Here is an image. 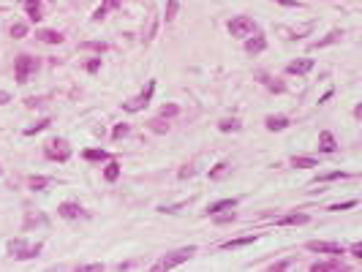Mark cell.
Returning <instances> with one entry per match:
<instances>
[{
	"label": "cell",
	"instance_id": "1",
	"mask_svg": "<svg viewBox=\"0 0 362 272\" xmlns=\"http://www.w3.org/2000/svg\"><path fill=\"white\" fill-rule=\"evenodd\" d=\"M193 253H196V248H193V245H188V248H180V250H172V253H166L164 258H158V261L153 264V269H156V272L174 269V267H180V264L188 261Z\"/></svg>",
	"mask_w": 362,
	"mask_h": 272
},
{
	"label": "cell",
	"instance_id": "2",
	"mask_svg": "<svg viewBox=\"0 0 362 272\" xmlns=\"http://www.w3.org/2000/svg\"><path fill=\"white\" fill-rule=\"evenodd\" d=\"M44 155L49 158V161H68L71 158V147H68V142L65 139H60V136H52L49 142L44 144Z\"/></svg>",
	"mask_w": 362,
	"mask_h": 272
},
{
	"label": "cell",
	"instance_id": "3",
	"mask_svg": "<svg viewBox=\"0 0 362 272\" xmlns=\"http://www.w3.org/2000/svg\"><path fill=\"white\" fill-rule=\"evenodd\" d=\"M9 253H11V258H17V261H25V258H36L38 253H41V242L28 245L25 240H11V242H9Z\"/></svg>",
	"mask_w": 362,
	"mask_h": 272
},
{
	"label": "cell",
	"instance_id": "4",
	"mask_svg": "<svg viewBox=\"0 0 362 272\" xmlns=\"http://www.w3.org/2000/svg\"><path fill=\"white\" fill-rule=\"evenodd\" d=\"M38 71V60H33L30 55H19L17 57V65H14V76L19 84H28V79Z\"/></svg>",
	"mask_w": 362,
	"mask_h": 272
},
{
	"label": "cell",
	"instance_id": "5",
	"mask_svg": "<svg viewBox=\"0 0 362 272\" xmlns=\"http://www.w3.org/2000/svg\"><path fill=\"white\" fill-rule=\"evenodd\" d=\"M153 93H156V79H150V82H147V87L139 93L136 98H131V101H125L123 104V109L125 112H142L147 104H150V98H153Z\"/></svg>",
	"mask_w": 362,
	"mask_h": 272
},
{
	"label": "cell",
	"instance_id": "6",
	"mask_svg": "<svg viewBox=\"0 0 362 272\" xmlns=\"http://www.w3.org/2000/svg\"><path fill=\"white\" fill-rule=\"evenodd\" d=\"M229 33L234 38H248L251 33H256V22L251 17H234L229 22Z\"/></svg>",
	"mask_w": 362,
	"mask_h": 272
},
{
	"label": "cell",
	"instance_id": "7",
	"mask_svg": "<svg viewBox=\"0 0 362 272\" xmlns=\"http://www.w3.org/2000/svg\"><path fill=\"white\" fill-rule=\"evenodd\" d=\"M313 253H324V256H343V245L340 242H324V240H311L305 245Z\"/></svg>",
	"mask_w": 362,
	"mask_h": 272
},
{
	"label": "cell",
	"instance_id": "8",
	"mask_svg": "<svg viewBox=\"0 0 362 272\" xmlns=\"http://www.w3.org/2000/svg\"><path fill=\"white\" fill-rule=\"evenodd\" d=\"M57 215H60V218H65V221H74V218H85L87 212H85L82 207H79L77 202H63V204L57 207Z\"/></svg>",
	"mask_w": 362,
	"mask_h": 272
},
{
	"label": "cell",
	"instance_id": "9",
	"mask_svg": "<svg viewBox=\"0 0 362 272\" xmlns=\"http://www.w3.org/2000/svg\"><path fill=\"white\" fill-rule=\"evenodd\" d=\"M264 49H267V38L261 36V33H251L245 41V52L248 55H259V52H264Z\"/></svg>",
	"mask_w": 362,
	"mask_h": 272
},
{
	"label": "cell",
	"instance_id": "10",
	"mask_svg": "<svg viewBox=\"0 0 362 272\" xmlns=\"http://www.w3.org/2000/svg\"><path fill=\"white\" fill-rule=\"evenodd\" d=\"M311 272H346V267L338 261V258H332V261H316V264H311Z\"/></svg>",
	"mask_w": 362,
	"mask_h": 272
},
{
	"label": "cell",
	"instance_id": "11",
	"mask_svg": "<svg viewBox=\"0 0 362 272\" xmlns=\"http://www.w3.org/2000/svg\"><path fill=\"white\" fill-rule=\"evenodd\" d=\"M278 226H303V223H308V215L305 212H292V215H283L278 218Z\"/></svg>",
	"mask_w": 362,
	"mask_h": 272
},
{
	"label": "cell",
	"instance_id": "12",
	"mask_svg": "<svg viewBox=\"0 0 362 272\" xmlns=\"http://www.w3.org/2000/svg\"><path fill=\"white\" fill-rule=\"evenodd\" d=\"M286 71H289V74L303 76V74H308V71H313V60H308V57H303V60H294V63L286 65Z\"/></svg>",
	"mask_w": 362,
	"mask_h": 272
},
{
	"label": "cell",
	"instance_id": "13",
	"mask_svg": "<svg viewBox=\"0 0 362 272\" xmlns=\"http://www.w3.org/2000/svg\"><path fill=\"white\" fill-rule=\"evenodd\" d=\"M267 125V131H283V128H289V117H283V115H270L264 120Z\"/></svg>",
	"mask_w": 362,
	"mask_h": 272
},
{
	"label": "cell",
	"instance_id": "14",
	"mask_svg": "<svg viewBox=\"0 0 362 272\" xmlns=\"http://www.w3.org/2000/svg\"><path fill=\"white\" fill-rule=\"evenodd\" d=\"M319 150H321V152H335V150H338L335 136L330 134V131H321V134H319Z\"/></svg>",
	"mask_w": 362,
	"mask_h": 272
},
{
	"label": "cell",
	"instance_id": "15",
	"mask_svg": "<svg viewBox=\"0 0 362 272\" xmlns=\"http://www.w3.org/2000/svg\"><path fill=\"white\" fill-rule=\"evenodd\" d=\"M25 11H28L30 22H41V0H25Z\"/></svg>",
	"mask_w": 362,
	"mask_h": 272
},
{
	"label": "cell",
	"instance_id": "16",
	"mask_svg": "<svg viewBox=\"0 0 362 272\" xmlns=\"http://www.w3.org/2000/svg\"><path fill=\"white\" fill-rule=\"evenodd\" d=\"M253 242H256V234H248V237H237V240L224 242L221 248H224V250H234V248H245V245H253Z\"/></svg>",
	"mask_w": 362,
	"mask_h": 272
},
{
	"label": "cell",
	"instance_id": "17",
	"mask_svg": "<svg viewBox=\"0 0 362 272\" xmlns=\"http://www.w3.org/2000/svg\"><path fill=\"white\" fill-rule=\"evenodd\" d=\"M234 207H237V199H221V202L210 204V207H207V212H210V215H218V212H224V210H234Z\"/></svg>",
	"mask_w": 362,
	"mask_h": 272
},
{
	"label": "cell",
	"instance_id": "18",
	"mask_svg": "<svg viewBox=\"0 0 362 272\" xmlns=\"http://www.w3.org/2000/svg\"><path fill=\"white\" fill-rule=\"evenodd\" d=\"M36 38H41L44 44H60V41H63V33H57V30H38Z\"/></svg>",
	"mask_w": 362,
	"mask_h": 272
},
{
	"label": "cell",
	"instance_id": "19",
	"mask_svg": "<svg viewBox=\"0 0 362 272\" xmlns=\"http://www.w3.org/2000/svg\"><path fill=\"white\" fill-rule=\"evenodd\" d=\"M292 166H294V169H316L319 161H316V158H305V155H300V158L294 155V158H292Z\"/></svg>",
	"mask_w": 362,
	"mask_h": 272
},
{
	"label": "cell",
	"instance_id": "20",
	"mask_svg": "<svg viewBox=\"0 0 362 272\" xmlns=\"http://www.w3.org/2000/svg\"><path fill=\"white\" fill-rule=\"evenodd\" d=\"M112 9H120V0H104V6H98V9H96L93 19H104L106 11H112Z\"/></svg>",
	"mask_w": 362,
	"mask_h": 272
},
{
	"label": "cell",
	"instance_id": "21",
	"mask_svg": "<svg viewBox=\"0 0 362 272\" xmlns=\"http://www.w3.org/2000/svg\"><path fill=\"white\" fill-rule=\"evenodd\" d=\"M218 128L224 131V134H229V131H240V128H243V125H240V120H237V117H224V120L218 123Z\"/></svg>",
	"mask_w": 362,
	"mask_h": 272
},
{
	"label": "cell",
	"instance_id": "22",
	"mask_svg": "<svg viewBox=\"0 0 362 272\" xmlns=\"http://www.w3.org/2000/svg\"><path fill=\"white\" fill-rule=\"evenodd\" d=\"M104 177H106V183H115L117 177H120V163H117V161H109V163H106Z\"/></svg>",
	"mask_w": 362,
	"mask_h": 272
},
{
	"label": "cell",
	"instance_id": "23",
	"mask_svg": "<svg viewBox=\"0 0 362 272\" xmlns=\"http://www.w3.org/2000/svg\"><path fill=\"white\" fill-rule=\"evenodd\" d=\"M150 128L156 131V134H166V131H169V117H156V120H150Z\"/></svg>",
	"mask_w": 362,
	"mask_h": 272
},
{
	"label": "cell",
	"instance_id": "24",
	"mask_svg": "<svg viewBox=\"0 0 362 272\" xmlns=\"http://www.w3.org/2000/svg\"><path fill=\"white\" fill-rule=\"evenodd\" d=\"M340 36H343V33H340V30H332V33H330V36H327V38H321V41H316V44H313V49H321V46H327V44L338 41Z\"/></svg>",
	"mask_w": 362,
	"mask_h": 272
},
{
	"label": "cell",
	"instance_id": "25",
	"mask_svg": "<svg viewBox=\"0 0 362 272\" xmlns=\"http://www.w3.org/2000/svg\"><path fill=\"white\" fill-rule=\"evenodd\" d=\"M28 185H30L33 191H44L46 185H49V177H30V180H28Z\"/></svg>",
	"mask_w": 362,
	"mask_h": 272
},
{
	"label": "cell",
	"instance_id": "26",
	"mask_svg": "<svg viewBox=\"0 0 362 272\" xmlns=\"http://www.w3.org/2000/svg\"><path fill=\"white\" fill-rule=\"evenodd\" d=\"M85 158H87V161H106V158H109V152H106V150H87Z\"/></svg>",
	"mask_w": 362,
	"mask_h": 272
},
{
	"label": "cell",
	"instance_id": "27",
	"mask_svg": "<svg viewBox=\"0 0 362 272\" xmlns=\"http://www.w3.org/2000/svg\"><path fill=\"white\" fill-rule=\"evenodd\" d=\"M177 9H180L177 0H166V22H172V19L177 17Z\"/></svg>",
	"mask_w": 362,
	"mask_h": 272
},
{
	"label": "cell",
	"instance_id": "28",
	"mask_svg": "<svg viewBox=\"0 0 362 272\" xmlns=\"http://www.w3.org/2000/svg\"><path fill=\"white\" fill-rule=\"evenodd\" d=\"M46 125H49V117H44V120H38L36 125H30L28 131H25V136H33V134H38V131H44Z\"/></svg>",
	"mask_w": 362,
	"mask_h": 272
},
{
	"label": "cell",
	"instance_id": "29",
	"mask_svg": "<svg viewBox=\"0 0 362 272\" xmlns=\"http://www.w3.org/2000/svg\"><path fill=\"white\" fill-rule=\"evenodd\" d=\"M226 171H229V163H218V166L210 171V180H221V177H224Z\"/></svg>",
	"mask_w": 362,
	"mask_h": 272
},
{
	"label": "cell",
	"instance_id": "30",
	"mask_svg": "<svg viewBox=\"0 0 362 272\" xmlns=\"http://www.w3.org/2000/svg\"><path fill=\"white\" fill-rule=\"evenodd\" d=\"M128 125L125 123H120V125H115V131H112V139H123V136H128Z\"/></svg>",
	"mask_w": 362,
	"mask_h": 272
},
{
	"label": "cell",
	"instance_id": "31",
	"mask_svg": "<svg viewBox=\"0 0 362 272\" xmlns=\"http://www.w3.org/2000/svg\"><path fill=\"white\" fill-rule=\"evenodd\" d=\"M180 112V106L177 104H169V106H164V109H161V117H174Z\"/></svg>",
	"mask_w": 362,
	"mask_h": 272
},
{
	"label": "cell",
	"instance_id": "32",
	"mask_svg": "<svg viewBox=\"0 0 362 272\" xmlns=\"http://www.w3.org/2000/svg\"><path fill=\"white\" fill-rule=\"evenodd\" d=\"M340 177H348L346 171H332V174H321L319 183H327V180H340Z\"/></svg>",
	"mask_w": 362,
	"mask_h": 272
},
{
	"label": "cell",
	"instance_id": "33",
	"mask_svg": "<svg viewBox=\"0 0 362 272\" xmlns=\"http://www.w3.org/2000/svg\"><path fill=\"white\" fill-rule=\"evenodd\" d=\"M25 33H28L25 25H14V28H11V38H25Z\"/></svg>",
	"mask_w": 362,
	"mask_h": 272
},
{
	"label": "cell",
	"instance_id": "34",
	"mask_svg": "<svg viewBox=\"0 0 362 272\" xmlns=\"http://www.w3.org/2000/svg\"><path fill=\"white\" fill-rule=\"evenodd\" d=\"M351 207H357V202H343V204H332V212H340V210H351Z\"/></svg>",
	"mask_w": 362,
	"mask_h": 272
},
{
	"label": "cell",
	"instance_id": "35",
	"mask_svg": "<svg viewBox=\"0 0 362 272\" xmlns=\"http://www.w3.org/2000/svg\"><path fill=\"white\" fill-rule=\"evenodd\" d=\"M98 68H101V57H93V60L87 63V71H90V74H96Z\"/></svg>",
	"mask_w": 362,
	"mask_h": 272
},
{
	"label": "cell",
	"instance_id": "36",
	"mask_svg": "<svg viewBox=\"0 0 362 272\" xmlns=\"http://www.w3.org/2000/svg\"><path fill=\"white\" fill-rule=\"evenodd\" d=\"M351 256L362 258V242H354V245H351Z\"/></svg>",
	"mask_w": 362,
	"mask_h": 272
},
{
	"label": "cell",
	"instance_id": "37",
	"mask_svg": "<svg viewBox=\"0 0 362 272\" xmlns=\"http://www.w3.org/2000/svg\"><path fill=\"white\" fill-rule=\"evenodd\" d=\"M275 3H280V6H289V9H294V6H300L297 0H275Z\"/></svg>",
	"mask_w": 362,
	"mask_h": 272
},
{
	"label": "cell",
	"instance_id": "38",
	"mask_svg": "<svg viewBox=\"0 0 362 272\" xmlns=\"http://www.w3.org/2000/svg\"><path fill=\"white\" fill-rule=\"evenodd\" d=\"M82 269H90V272H98V269H104V264H87V267H82Z\"/></svg>",
	"mask_w": 362,
	"mask_h": 272
},
{
	"label": "cell",
	"instance_id": "39",
	"mask_svg": "<svg viewBox=\"0 0 362 272\" xmlns=\"http://www.w3.org/2000/svg\"><path fill=\"white\" fill-rule=\"evenodd\" d=\"M191 174H193V169H191V166H185L183 171H180V177H183V180H185V177H191Z\"/></svg>",
	"mask_w": 362,
	"mask_h": 272
},
{
	"label": "cell",
	"instance_id": "40",
	"mask_svg": "<svg viewBox=\"0 0 362 272\" xmlns=\"http://www.w3.org/2000/svg\"><path fill=\"white\" fill-rule=\"evenodd\" d=\"M286 267H292L289 261H280V264H272V269H286Z\"/></svg>",
	"mask_w": 362,
	"mask_h": 272
},
{
	"label": "cell",
	"instance_id": "41",
	"mask_svg": "<svg viewBox=\"0 0 362 272\" xmlns=\"http://www.w3.org/2000/svg\"><path fill=\"white\" fill-rule=\"evenodd\" d=\"M9 101V93H0V104H6Z\"/></svg>",
	"mask_w": 362,
	"mask_h": 272
},
{
	"label": "cell",
	"instance_id": "42",
	"mask_svg": "<svg viewBox=\"0 0 362 272\" xmlns=\"http://www.w3.org/2000/svg\"><path fill=\"white\" fill-rule=\"evenodd\" d=\"M0 174H3V166H0Z\"/></svg>",
	"mask_w": 362,
	"mask_h": 272
}]
</instances>
